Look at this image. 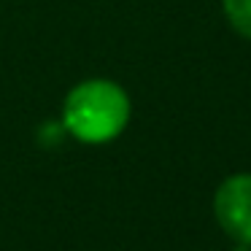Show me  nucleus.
Here are the masks:
<instances>
[{
  "mask_svg": "<svg viewBox=\"0 0 251 251\" xmlns=\"http://www.w3.org/2000/svg\"><path fill=\"white\" fill-rule=\"evenodd\" d=\"M213 216L224 235L251 246V173H232L213 192Z\"/></svg>",
  "mask_w": 251,
  "mask_h": 251,
  "instance_id": "obj_2",
  "label": "nucleus"
},
{
  "mask_svg": "<svg viewBox=\"0 0 251 251\" xmlns=\"http://www.w3.org/2000/svg\"><path fill=\"white\" fill-rule=\"evenodd\" d=\"M130 92L114 78H84L68 89L62 100L60 125L73 141L87 146L111 143L130 127Z\"/></svg>",
  "mask_w": 251,
  "mask_h": 251,
  "instance_id": "obj_1",
  "label": "nucleus"
},
{
  "mask_svg": "<svg viewBox=\"0 0 251 251\" xmlns=\"http://www.w3.org/2000/svg\"><path fill=\"white\" fill-rule=\"evenodd\" d=\"M222 11L229 27L240 38L251 41V0H222Z\"/></svg>",
  "mask_w": 251,
  "mask_h": 251,
  "instance_id": "obj_3",
  "label": "nucleus"
}]
</instances>
